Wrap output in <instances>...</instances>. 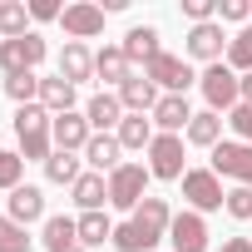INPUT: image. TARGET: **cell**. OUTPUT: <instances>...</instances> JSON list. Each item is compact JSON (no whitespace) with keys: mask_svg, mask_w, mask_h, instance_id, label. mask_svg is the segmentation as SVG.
<instances>
[{"mask_svg":"<svg viewBox=\"0 0 252 252\" xmlns=\"http://www.w3.org/2000/svg\"><path fill=\"white\" fill-rule=\"evenodd\" d=\"M252 0H218V25H247Z\"/></svg>","mask_w":252,"mask_h":252,"instance_id":"cell-34","label":"cell"},{"mask_svg":"<svg viewBox=\"0 0 252 252\" xmlns=\"http://www.w3.org/2000/svg\"><path fill=\"white\" fill-rule=\"evenodd\" d=\"M114 247H119V252H149L144 237L134 232V222H119V227H114Z\"/></svg>","mask_w":252,"mask_h":252,"instance_id":"cell-38","label":"cell"},{"mask_svg":"<svg viewBox=\"0 0 252 252\" xmlns=\"http://www.w3.org/2000/svg\"><path fill=\"white\" fill-rule=\"evenodd\" d=\"M40 109H50V114H69V109H74V84L60 79V74L40 79Z\"/></svg>","mask_w":252,"mask_h":252,"instance_id":"cell-26","label":"cell"},{"mask_svg":"<svg viewBox=\"0 0 252 252\" xmlns=\"http://www.w3.org/2000/svg\"><path fill=\"white\" fill-rule=\"evenodd\" d=\"M149 173L163 178V183H183V173H188L183 134H154V144H149Z\"/></svg>","mask_w":252,"mask_h":252,"instance_id":"cell-5","label":"cell"},{"mask_svg":"<svg viewBox=\"0 0 252 252\" xmlns=\"http://www.w3.org/2000/svg\"><path fill=\"white\" fill-rule=\"evenodd\" d=\"M218 252H252V242H247V237H227Z\"/></svg>","mask_w":252,"mask_h":252,"instance_id":"cell-40","label":"cell"},{"mask_svg":"<svg viewBox=\"0 0 252 252\" xmlns=\"http://www.w3.org/2000/svg\"><path fill=\"white\" fill-rule=\"evenodd\" d=\"M158 99H163V89H158L149 74H129V79H124V89H119L124 114H154V109H158Z\"/></svg>","mask_w":252,"mask_h":252,"instance_id":"cell-15","label":"cell"},{"mask_svg":"<svg viewBox=\"0 0 252 252\" xmlns=\"http://www.w3.org/2000/svg\"><path fill=\"white\" fill-rule=\"evenodd\" d=\"M149 183H154L149 163H119V168L109 173V203L124 208V213H134V208L149 198Z\"/></svg>","mask_w":252,"mask_h":252,"instance_id":"cell-3","label":"cell"},{"mask_svg":"<svg viewBox=\"0 0 252 252\" xmlns=\"http://www.w3.org/2000/svg\"><path fill=\"white\" fill-rule=\"evenodd\" d=\"M242 104H252V74H242Z\"/></svg>","mask_w":252,"mask_h":252,"instance_id":"cell-41","label":"cell"},{"mask_svg":"<svg viewBox=\"0 0 252 252\" xmlns=\"http://www.w3.org/2000/svg\"><path fill=\"white\" fill-rule=\"evenodd\" d=\"M144 74H149V79H154L163 94H188V89L198 84V69H193L188 60L168 55V50H163V55H154V60L144 64Z\"/></svg>","mask_w":252,"mask_h":252,"instance_id":"cell-7","label":"cell"},{"mask_svg":"<svg viewBox=\"0 0 252 252\" xmlns=\"http://www.w3.org/2000/svg\"><path fill=\"white\" fill-rule=\"evenodd\" d=\"M84 119H89V129H94V134L119 129V124H124V104H119V94H114V89H99V94L84 104Z\"/></svg>","mask_w":252,"mask_h":252,"instance_id":"cell-18","label":"cell"},{"mask_svg":"<svg viewBox=\"0 0 252 252\" xmlns=\"http://www.w3.org/2000/svg\"><path fill=\"white\" fill-rule=\"evenodd\" d=\"M154 119L149 114H124V124L114 129V139H119V149H129V154H149V144H154Z\"/></svg>","mask_w":252,"mask_h":252,"instance_id":"cell-20","label":"cell"},{"mask_svg":"<svg viewBox=\"0 0 252 252\" xmlns=\"http://www.w3.org/2000/svg\"><path fill=\"white\" fill-rule=\"evenodd\" d=\"M45 178H50V183H60V188H74V183L84 178L79 154H60V149H55V154L45 158Z\"/></svg>","mask_w":252,"mask_h":252,"instance_id":"cell-27","label":"cell"},{"mask_svg":"<svg viewBox=\"0 0 252 252\" xmlns=\"http://www.w3.org/2000/svg\"><path fill=\"white\" fill-rule=\"evenodd\" d=\"M60 15H64L60 0H30V20H40V25H45V20H60Z\"/></svg>","mask_w":252,"mask_h":252,"instance_id":"cell-39","label":"cell"},{"mask_svg":"<svg viewBox=\"0 0 252 252\" xmlns=\"http://www.w3.org/2000/svg\"><path fill=\"white\" fill-rule=\"evenodd\" d=\"M222 114H213V109H198L193 114V124H188V134H183V144H193V149H218L222 144Z\"/></svg>","mask_w":252,"mask_h":252,"instance_id":"cell-23","label":"cell"},{"mask_svg":"<svg viewBox=\"0 0 252 252\" xmlns=\"http://www.w3.org/2000/svg\"><path fill=\"white\" fill-rule=\"evenodd\" d=\"M69 198H74V208H79V213H104V203H109V178L84 168V178L69 188Z\"/></svg>","mask_w":252,"mask_h":252,"instance_id":"cell-21","label":"cell"},{"mask_svg":"<svg viewBox=\"0 0 252 252\" xmlns=\"http://www.w3.org/2000/svg\"><path fill=\"white\" fill-rule=\"evenodd\" d=\"M188 60H203V64H222L227 60V35H222L218 20L188 30Z\"/></svg>","mask_w":252,"mask_h":252,"instance_id":"cell-13","label":"cell"},{"mask_svg":"<svg viewBox=\"0 0 252 252\" xmlns=\"http://www.w3.org/2000/svg\"><path fill=\"white\" fill-rule=\"evenodd\" d=\"M5 94L25 109V104H40V74H10L5 79Z\"/></svg>","mask_w":252,"mask_h":252,"instance_id":"cell-32","label":"cell"},{"mask_svg":"<svg viewBox=\"0 0 252 252\" xmlns=\"http://www.w3.org/2000/svg\"><path fill=\"white\" fill-rule=\"evenodd\" d=\"M5 218L10 222H20V227H30V222H45L50 213H45V188H35V183H20L10 198H5Z\"/></svg>","mask_w":252,"mask_h":252,"instance_id":"cell-14","label":"cell"},{"mask_svg":"<svg viewBox=\"0 0 252 252\" xmlns=\"http://www.w3.org/2000/svg\"><path fill=\"white\" fill-rule=\"evenodd\" d=\"M227 129H232L237 144H252V104H237V109L227 114Z\"/></svg>","mask_w":252,"mask_h":252,"instance_id":"cell-36","label":"cell"},{"mask_svg":"<svg viewBox=\"0 0 252 252\" xmlns=\"http://www.w3.org/2000/svg\"><path fill=\"white\" fill-rule=\"evenodd\" d=\"M20 183H25V158H20V149H0V188L15 193Z\"/></svg>","mask_w":252,"mask_h":252,"instance_id":"cell-31","label":"cell"},{"mask_svg":"<svg viewBox=\"0 0 252 252\" xmlns=\"http://www.w3.org/2000/svg\"><path fill=\"white\" fill-rule=\"evenodd\" d=\"M168 242H173V252H208V218H203V213H193V208L173 213Z\"/></svg>","mask_w":252,"mask_h":252,"instance_id":"cell-11","label":"cell"},{"mask_svg":"<svg viewBox=\"0 0 252 252\" xmlns=\"http://www.w3.org/2000/svg\"><path fill=\"white\" fill-rule=\"evenodd\" d=\"M227 218H237V222H252V188H227Z\"/></svg>","mask_w":252,"mask_h":252,"instance_id":"cell-35","label":"cell"},{"mask_svg":"<svg viewBox=\"0 0 252 252\" xmlns=\"http://www.w3.org/2000/svg\"><path fill=\"white\" fill-rule=\"evenodd\" d=\"M20 35H30V5L0 0V40H20Z\"/></svg>","mask_w":252,"mask_h":252,"instance_id":"cell-28","label":"cell"},{"mask_svg":"<svg viewBox=\"0 0 252 252\" xmlns=\"http://www.w3.org/2000/svg\"><path fill=\"white\" fill-rule=\"evenodd\" d=\"M183 15L193 25H208V20H218V0H183Z\"/></svg>","mask_w":252,"mask_h":252,"instance_id":"cell-37","label":"cell"},{"mask_svg":"<svg viewBox=\"0 0 252 252\" xmlns=\"http://www.w3.org/2000/svg\"><path fill=\"white\" fill-rule=\"evenodd\" d=\"M45 55H50V45H45V35H20V40H0V69H5V79L10 74H35L40 64H45Z\"/></svg>","mask_w":252,"mask_h":252,"instance_id":"cell-4","label":"cell"},{"mask_svg":"<svg viewBox=\"0 0 252 252\" xmlns=\"http://www.w3.org/2000/svg\"><path fill=\"white\" fill-rule=\"evenodd\" d=\"M129 222H134V232L144 237V247L154 252V247L168 237V227H173V208H168L163 198H144V203L129 213Z\"/></svg>","mask_w":252,"mask_h":252,"instance_id":"cell-9","label":"cell"},{"mask_svg":"<svg viewBox=\"0 0 252 252\" xmlns=\"http://www.w3.org/2000/svg\"><path fill=\"white\" fill-rule=\"evenodd\" d=\"M119 154H124V149H119V139H114V134H94V139H89V149H84V163H89V173H104V178H109V173L124 163Z\"/></svg>","mask_w":252,"mask_h":252,"instance_id":"cell-24","label":"cell"},{"mask_svg":"<svg viewBox=\"0 0 252 252\" xmlns=\"http://www.w3.org/2000/svg\"><path fill=\"white\" fill-rule=\"evenodd\" d=\"M60 25H64V35L69 40H94V35H104V5H94V0H74V5H64V15H60Z\"/></svg>","mask_w":252,"mask_h":252,"instance_id":"cell-10","label":"cell"},{"mask_svg":"<svg viewBox=\"0 0 252 252\" xmlns=\"http://www.w3.org/2000/svg\"><path fill=\"white\" fill-rule=\"evenodd\" d=\"M134 74V64H129V55H124L119 45H104V50H94V79H104V89H124V79Z\"/></svg>","mask_w":252,"mask_h":252,"instance_id":"cell-17","label":"cell"},{"mask_svg":"<svg viewBox=\"0 0 252 252\" xmlns=\"http://www.w3.org/2000/svg\"><path fill=\"white\" fill-rule=\"evenodd\" d=\"M55 149L60 154H84L89 149V139H94V129H89V119H84V109H69V114H55Z\"/></svg>","mask_w":252,"mask_h":252,"instance_id":"cell-12","label":"cell"},{"mask_svg":"<svg viewBox=\"0 0 252 252\" xmlns=\"http://www.w3.org/2000/svg\"><path fill=\"white\" fill-rule=\"evenodd\" d=\"M55 114L50 109H40V104H25V109H15V144H20V158L25 163H45L50 154H55Z\"/></svg>","mask_w":252,"mask_h":252,"instance_id":"cell-1","label":"cell"},{"mask_svg":"<svg viewBox=\"0 0 252 252\" xmlns=\"http://www.w3.org/2000/svg\"><path fill=\"white\" fill-rule=\"evenodd\" d=\"M40 227H45V232H40L45 252H69V247H79V222H74V218H64V213H50Z\"/></svg>","mask_w":252,"mask_h":252,"instance_id":"cell-22","label":"cell"},{"mask_svg":"<svg viewBox=\"0 0 252 252\" xmlns=\"http://www.w3.org/2000/svg\"><path fill=\"white\" fill-rule=\"evenodd\" d=\"M208 168L218 178H232L237 188H252V144H237V139H222L208 158Z\"/></svg>","mask_w":252,"mask_h":252,"instance_id":"cell-8","label":"cell"},{"mask_svg":"<svg viewBox=\"0 0 252 252\" xmlns=\"http://www.w3.org/2000/svg\"><path fill=\"white\" fill-rule=\"evenodd\" d=\"M60 79H69L74 89L84 79H94V50L79 45V40H64V50H60Z\"/></svg>","mask_w":252,"mask_h":252,"instance_id":"cell-19","label":"cell"},{"mask_svg":"<svg viewBox=\"0 0 252 252\" xmlns=\"http://www.w3.org/2000/svg\"><path fill=\"white\" fill-rule=\"evenodd\" d=\"M0 252H30V232L0 213Z\"/></svg>","mask_w":252,"mask_h":252,"instance_id":"cell-33","label":"cell"},{"mask_svg":"<svg viewBox=\"0 0 252 252\" xmlns=\"http://www.w3.org/2000/svg\"><path fill=\"white\" fill-rule=\"evenodd\" d=\"M124 55H129V64H149L154 55H163V45H158V30L154 25H134L129 35H124V45H119Z\"/></svg>","mask_w":252,"mask_h":252,"instance_id":"cell-25","label":"cell"},{"mask_svg":"<svg viewBox=\"0 0 252 252\" xmlns=\"http://www.w3.org/2000/svg\"><path fill=\"white\" fill-rule=\"evenodd\" d=\"M198 89H203L208 109H213V114H222V119L242 104V74H232V69H227V60H222V64H208V69L198 74Z\"/></svg>","mask_w":252,"mask_h":252,"instance_id":"cell-2","label":"cell"},{"mask_svg":"<svg viewBox=\"0 0 252 252\" xmlns=\"http://www.w3.org/2000/svg\"><path fill=\"white\" fill-rule=\"evenodd\" d=\"M149 119H154V129H158V134H188V124H193V104H188V94H163L158 109H154Z\"/></svg>","mask_w":252,"mask_h":252,"instance_id":"cell-16","label":"cell"},{"mask_svg":"<svg viewBox=\"0 0 252 252\" xmlns=\"http://www.w3.org/2000/svg\"><path fill=\"white\" fill-rule=\"evenodd\" d=\"M183 203L193 213H218L227 203V188H222V178L213 168H188L183 173Z\"/></svg>","mask_w":252,"mask_h":252,"instance_id":"cell-6","label":"cell"},{"mask_svg":"<svg viewBox=\"0 0 252 252\" xmlns=\"http://www.w3.org/2000/svg\"><path fill=\"white\" fill-rule=\"evenodd\" d=\"M227 69L232 74H252V25H242L227 40Z\"/></svg>","mask_w":252,"mask_h":252,"instance_id":"cell-30","label":"cell"},{"mask_svg":"<svg viewBox=\"0 0 252 252\" xmlns=\"http://www.w3.org/2000/svg\"><path fill=\"white\" fill-rule=\"evenodd\" d=\"M69 252H89V247H69Z\"/></svg>","mask_w":252,"mask_h":252,"instance_id":"cell-42","label":"cell"},{"mask_svg":"<svg viewBox=\"0 0 252 252\" xmlns=\"http://www.w3.org/2000/svg\"><path fill=\"white\" fill-rule=\"evenodd\" d=\"M74 222H79V247H104V242H114V222H109L104 213H79Z\"/></svg>","mask_w":252,"mask_h":252,"instance_id":"cell-29","label":"cell"}]
</instances>
